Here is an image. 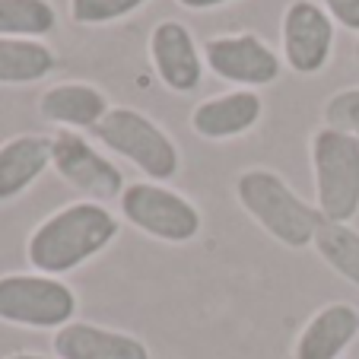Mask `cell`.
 I'll return each instance as SVG.
<instances>
[{
    "label": "cell",
    "instance_id": "1",
    "mask_svg": "<svg viewBox=\"0 0 359 359\" xmlns=\"http://www.w3.org/2000/svg\"><path fill=\"white\" fill-rule=\"evenodd\" d=\"M115 236L118 219L115 213H109L105 203L76 201L35 226L26 255L29 264L39 273L61 277V273H70L80 264H86L99 251H105Z\"/></svg>",
    "mask_w": 359,
    "mask_h": 359
},
{
    "label": "cell",
    "instance_id": "2",
    "mask_svg": "<svg viewBox=\"0 0 359 359\" xmlns=\"http://www.w3.org/2000/svg\"><path fill=\"white\" fill-rule=\"evenodd\" d=\"M236 197L242 210L280 245L305 248L315 242V232L321 226L318 207L305 203L277 172L245 169L236 178Z\"/></svg>",
    "mask_w": 359,
    "mask_h": 359
},
{
    "label": "cell",
    "instance_id": "3",
    "mask_svg": "<svg viewBox=\"0 0 359 359\" xmlns=\"http://www.w3.org/2000/svg\"><path fill=\"white\" fill-rule=\"evenodd\" d=\"M315 207L327 223H350L359 213V137L318 128L312 134Z\"/></svg>",
    "mask_w": 359,
    "mask_h": 359
},
{
    "label": "cell",
    "instance_id": "4",
    "mask_svg": "<svg viewBox=\"0 0 359 359\" xmlns=\"http://www.w3.org/2000/svg\"><path fill=\"white\" fill-rule=\"evenodd\" d=\"M93 134L99 137L111 153L124 156L128 163H134L153 182H169L178 175V147L172 143V137L159 128L153 118H147L143 111L128 109V105H115L109 109V115L102 118L93 128Z\"/></svg>",
    "mask_w": 359,
    "mask_h": 359
},
{
    "label": "cell",
    "instance_id": "5",
    "mask_svg": "<svg viewBox=\"0 0 359 359\" xmlns=\"http://www.w3.org/2000/svg\"><path fill=\"white\" fill-rule=\"evenodd\" d=\"M76 315V296L67 283L48 273H7L0 277V321L22 327L70 325Z\"/></svg>",
    "mask_w": 359,
    "mask_h": 359
},
{
    "label": "cell",
    "instance_id": "6",
    "mask_svg": "<svg viewBox=\"0 0 359 359\" xmlns=\"http://www.w3.org/2000/svg\"><path fill=\"white\" fill-rule=\"evenodd\" d=\"M121 213L130 226L159 238V242H191L201 232V210L178 191L163 188L159 182H134L124 188Z\"/></svg>",
    "mask_w": 359,
    "mask_h": 359
},
{
    "label": "cell",
    "instance_id": "7",
    "mask_svg": "<svg viewBox=\"0 0 359 359\" xmlns=\"http://www.w3.org/2000/svg\"><path fill=\"white\" fill-rule=\"evenodd\" d=\"M51 165L67 184L89 197L95 203L115 201L124 194V175L118 172L115 163L102 156L99 149L80 137L76 130H57L51 137Z\"/></svg>",
    "mask_w": 359,
    "mask_h": 359
},
{
    "label": "cell",
    "instance_id": "8",
    "mask_svg": "<svg viewBox=\"0 0 359 359\" xmlns=\"http://www.w3.org/2000/svg\"><path fill=\"white\" fill-rule=\"evenodd\" d=\"M203 64L236 86H267L280 76V55L251 32L213 35L203 41Z\"/></svg>",
    "mask_w": 359,
    "mask_h": 359
},
{
    "label": "cell",
    "instance_id": "9",
    "mask_svg": "<svg viewBox=\"0 0 359 359\" xmlns=\"http://www.w3.org/2000/svg\"><path fill=\"white\" fill-rule=\"evenodd\" d=\"M334 51V20L315 0H292L283 13V61L296 74H318Z\"/></svg>",
    "mask_w": 359,
    "mask_h": 359
},
{
    "label": "cell",
    "instance_id": "10",
    "mask_svg": "<svg viewBox=\"0 0 359 359\" xmlns=\"http://www.w3.org/2000/svg\"><path fill=\"white\" fill-rule=\"evenodd\" d=\"M149 57L159 80L175 93H191L203 80V57L184 22L163 20L149 35Z\"/></svg>",
    "mask_w": 359,
    "mask_h": 359
},
{
    "label": "cell",
    "instance_id": "11",
    "mask_svg": "<svg viewBox=\"0 0 359 359\" xmlns=\"http://www.w3.org/2000/svg\"><path fill=\"white\" fill-rule=\"evenodd\" d=\"M261 111H264V102L255 89H232V93L201 102L191 111V128L207 140H229L255 128L261 121Z\"/></svg>",
    "mask_w": 359,
    "mask_h": 359
},
{
    "label": "cell",
    "instance_id": "12",
    "mask_svg": "<svg viewBox=\"0 0 359 359\" xmlns=\"http://www.w3.org/2000/svg\"><path fill=\"white\" fill-rule=\"evenodd\" d=\"M55 353L57 359H149L143 340L89 321L64 325L55 334Z\"/></svg>",
    "mask_w": 359,
    "mask_h": 359
},
{
    "label": "cell",
    "instance_id": "13",
    "mask_svg": "<svg viewBox=\"0 0 359 359\" xmlns=\"http://www.w3.org/2000/svg\"><path fill=\"white\" fill-rule=\"evenodd\" d=\"M359 334V312L346 302H331L302 327L296 359H337Z\"/></svg>",
    "mask_w": 359,
    "mask_h": 359
},
{
    "label": "cell",
    "instance_id": "14",
    "mask_svg": "<svg viewBox=\"0 0 359 359\" xmlns=\"http://www.w3.org/2000/svg\"><path fill=\"white\" fill-rule=\"evenodd\" d=\"M109 99L93 83H57L45 89L39 99V111L45 121L61 124L64 130L89 128L93 130L102 118L109 115Z\"/></svg>",
    "mask_w": 359,
    "mask_h": 359
},
{
    "label": "cell",
    "instance_id": "15",
    "mask_svg": "<svg viewBox=\"0 0 359 359\" xmlns=\"http://www.w3.org/2000/svg\"><path fill=\"white\" fill-rule=\"evenodd\" d=\"M51 165V137L22 134L0 147V201L22 194Z\"/></svg>",
    "mask_w": 359,
    "mask_h": 359
},
{
    "label": "cell",
    "instance_id": "16",
    "mask_svg": "<svg viewBox=\"0 0 359 359\" xmlns=\"http://www.w3.org/2000/svg\"><path fill=\"white\" fill-rule=\"evenodd\" d=\"M55 70V51L39 39L0 35V83H39Z\"/></svg>",
    "mask_w": 359,
    "mask_h": 359
},
{
    "label": "cell",
    "instance_id": "17",
    "mask_svg": "<svg viewBox=\"0 0 359 359\" xmlns=\"http://www.w3.org/2000/svg\"><path fill=\"white\" fill-rule=\"evenodd\" d=\"M312 245L318 248L321 261L331 271H337L344 280L359 286V232L350 223H327V219H321Z\"/></svg>",
    "mask_w": 359,
    "mask_h": 359
},
{
    "label": "cell",
    "instance_id": "18",
    "mask_svg": "<svg viewBox=\"0 0 359 359\" xmlns=\"http://www.w3.org/2000/svg\"><path fill=\"white\" fill-rule=\"evenodd\" d=\"M57 26V13L48 0H0V35L39 39Z\"/></svg>",
    "mask_w": 359,
    "mask_h": 359
},
{
    "label": "cell",
    "instance_id": "19",
    "mask_svg": "<svg viewBox=\"0 0 359 359\" xmlns=\"http://www.w3.org/2000/svg\"><path fill=\"white\" fill-rule=\"evenodd\" d=\"M147 0H70V20L76 26H102L140 10Z\"/></svg>",
    "mask_w": 359,
    "mask_h": 359
},
{
    "label": "cell",
    "instance_id": "20",
    "mask_svg": "<svg viewBox=\"0 0 359 359\" xmlns=\"http://www.w3.org/2000/svg\"><path fill=\"white\" fill-rule=\"evenodd\" d=\"M325 128L344 130L350 137H359V86L340 89L325 105Z\"/></svg>",
    "mask_w": 359,
    "mask_h": 359
},
{
    "label": "cell",
    "instance_id": "21",
    "mask_svg": "<svg viewBox=\"0 0 359 359\" xmlns=\"http://www.w3.org/2000/svg\"><path fill=\"white\" fill-rule=\"evenodd\" d=\"M321 7L327 10V16L337 26L359 32V0H321Z\"/></svg>",
    "mask_w": 359,
    "mask_h": 359
},
{
    "label": "cell",
    "instance_id": "22",
    "mask_svg": "<svg viewBox=\"0 0 359 359\" xmlns=\"http://www.w3.org/2000/svg\"><path fill=\"white\" fill-rule=\"evenodd\" d=\"M184 10H217L223 4H232V0H178Z\"/></svg>",
    "mask_w": 359,
    "mask_h": 359
},
{
    "label": "cell",
    "instance_id": "23",
    "mask_svg": "<svg viewBox=\"0 0 359 359\" xmlns=\"http://www.w3.org/2000/svg\"><path fill=\"white\" fill-rule=\"evenodd\" d=\"M10 359H48V356H39V353H16V356Z\"/></svg>",
    "mask_w": 359,
    "mask_h": 359
}]
</instances>
